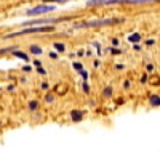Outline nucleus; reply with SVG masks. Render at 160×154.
Instances as JSON below:
<instances>
[{
	"mask_svg": "<svg viewBox=\"0 0 160 154\" xmlns=\"http://www.w3.org/2000/svg\"><path fill=\"white\" fill-rule=\"evenodd\" d=\"M55 31V26H32V28H26V29H21V31H16V32H11V34H7L3 35L2 38L5 40H10V38H15V37H21V35H29V34H45V32H53Z\"/></svg>",
	"mask_w": 160,
	"mask_h": 154,
	"instance_id": "nucleus-1",
	"label": "nucleus"
},
{
	"mask_svg": "<svg viewBox=\"0 0 160 154\" xmlns=\"http://www.w3.org/2000/svg\"><path fill=\"white\" fill-rule=\"evenodd\" d=\"M122 18H106V19H93V21H87V23H77L74 24V29H90V28H101V26H111V24H117L122 23Z\"/></svg>",
	"mask_w": 160,
	"mask_h": 154,
	"instance_id": "nucleus-2",
	"label": "nucleus"
},
{
	"mask_svg": "<svg viewBox=\"0 0 160 154\" xmlns=\"http://www.w3.org/2000/svg\"><path fill=\"white\" fill-rule=\"evenodd\" d=\"M56 8V3L55 5H51V3H40L31 10L26 11V15H29V16H40V15H43V13H48V11H53Z\"/></svg>",
	"mask_w": 160,
	"mask_h": 154,
	"instance_id": "nucleus-3",
	"label": "nucleus"
},
{
	"mask_svg": "<svg viewBox=\"0 0 160 154\" xmlns=\"http://www.w3.org/2000/svg\"><path fill=\"white\" fill-rule=\"evenodd\" d=\"M118 0H88L87 7H96V5H117Z\"/></svg>",
	"mask_w": 160,
	"mask_h": 154,
	"instance_id": "nucleus-4",
	"label": "nucleus"
},
{
	"mask_svg": "<svg viewBox=\"0 0 160 154\" xmlns=\"http://www.w3.org/2000/svg\"><path fill=\"white\" fill-rule=\"evenodd\" d=\"M82 117H83V112H82V111H72V112H71V119H72L74 122L82 121Z\"/></svg>",
	"mask_w": 160,
	"mask_h": 154,
	"instance_id": "nucleus-5",
	"label": "nucleus"
},
{
	"mask_svg": "<svg viewBox=\"0 0 160 154\" xmlns=\"http://www.w3.org/2000/svg\"><path fill=\"white\" fill-rule=\"evenodd\" d=\"M29 50H31V53H32V55H42V53H43V48H42V47H38V45H31Z\"/></svg>",
	"mask_w": 160,
	"mask_h": 154,
	"instance_id": "nucleus-6",
	"label": "nucleus"
},
{
	"mask_svg": "<svg viewBox=\"0 0 160 154\" xmlns=\"http://www.w3.org/2000/svg\"><path fill=\"white\" fill-rule=\"evenodd\" d=\"M128 40H130V42H133V44H138V42L141 40V35H139L138 32H133V34H130V35H128Z\"/></svg>",
	"mask_w": 160,
	"mask_h": 154,
	"instance_id": "nucleus-7",
	"label": "nucleus"
},
{
	"mask_svg": "<svg viewBox=\"0 0 160 154\" xmlns=\"http://www.w3.org/2000/svg\"><path fill=\"white\" fill-rule=\"evenodd\" d=\"M149 103H151V106H160V96L158 95H152L149 98Z\"/></svg>",
	"mask_w": 160,
	"mask_h": 154,
	"instance_id": "nucleus-8",
	"label": "nucleus"
},
{
	"mask_svg": "<svg viewBox=\"0 0 160 154\" xmlns=\"http://www.w3.org/2000/svg\"><path fill=\"white\" fill-rule=\"evenodd\" d=\"M13 55L18 56V58H21V59H28V55H24V53H21V51H18V48L13 50Z\"/></svg>",
	"mask_w": 160,
	"mask_h": 154,
	"instance_id": "nucleus-9",
	"label": "nucleus"
},
{
	"mask_svg": "<svg viewBox=\"0 0 160 154\" xmlns=\"http://www.w3.org/2000/svg\"><path fill=\"white\" fill-rule=\"evenodd\" d=\"M55 48H56L58 51H66V45L61 44V42H55Z\"/></svg>",
	"mask_w": 160,
	"mask_h": 154,
	"instance_id": "nucleus-10",
	"label": "nucleus"
},
{
	"mask_svg": "<svg viewBox=\"0 0 160 154\" xmlns=\"http://www.w3.org/2000/svg\"><path fill=\"white\" fill-rule=\"evenodd\" d=\"M69 2V0H43L42 3H66Z\"/></svg>",
	"mask_w": 160,
	"mask_h": 154,
	"instance_id": "nucleus-11",
	"label": "nucleus"
},
{
	"mask_svg": "<svg viewBox=\"0 0 160 154\" xmlns=\"http://www.w3.org/2000/svg\"><path fill=\"white\" fill-rule=\"evenodd\" d=\"M15 50V47H10V48H0V55H5V53H8V51H13Z\"/></svg>",
	"mask_w": 160,
	"mask_h": 154,
	"instance_id": "nucleus-12",
	"label": "nucleus"
},
{
	"mask_svg": "<svg viewBox=\"0 0 160 154\" xmlns=\"http://www.w3.org/2000/svg\"><path fill=\"white\" fill-rule=\"evenodd\" d=\"M111 95H112V88H111V87H108V88L104 90V96H111Z\"/></svg>",
	"mask_w": 160,
	"mask_h": 154,
	"instance_id": "nucleus-13",
	"label": "nucleus"
},
{
	"mask_svg": "<svg viewBox=\"0 0 160 154\" xmlns=\"http://www.w3.org/2000/svg\"><path fill=\"white\" fill-rule=\"evenodd\" d=\"M74 68H75L77 71H82V69H83V66H82V64H80L78 61H75V63H74Z\"/></svg>",
	"mask_w": 160,
	"mask_h": 154,
	"instance_id": "nucleus-14",
	"label": "nucleus"
},
{
	"mask_svg": "<svg viewBox=\"0 0 160 154\" xmlns=\"http://www.w3.org/2000/svg\"><path fill=\"white\" fill-rule=\"evenodd\" d=\"M53 100H55V95H51V93H50V95H47V98H45V101H47V103H51Z\"/></svg>",
	"mask_w": 160,
	"mask_h": 154,
	"instance_id": "nucleus-15",
	"label": "nucleus"
},
{
	"mask_svg": "<svg viewBox=\"0 0 160 154\" xmlns=\"http://www.w3.org/2000/svg\"><path fill=\"white\" fill-rule=\"evenodd\" d=\"M78 72H80V74H82V77H83V79H85V80L88 79V74H87V72H85L83 69H82V71H78Z\"/></svg>",
	"mask_w": 160,
	"mask_h": 154,
	"instance_id": "nucleus-16",
	"label": "nucleus"
},
{
	"mask_svg": "<svg viewBox=\"0 0 160 154\" xmlns=\"http://www.w3.org/2000/svg\"><path fill=\"white\" fill-rule=\"evenodd\" d=\"M29 108H31V109H35V108H37V101H31Z\"/></svg>",
	"mask_w": 160,
	"mask_h": 154,
	"instance_id": "nucleus-17",
	"label": "nucleus"
},
{
	"mask_svg": "<svg viewBox=\"0 0 160 154\" xmlns=\"http://www.w3.org/2000/svg\"><path fill=\"white\" fill-rule=\"evenodd\" d=\"M37 71H38L40 74H45V69H43V68H40V66H37Z\"/></svg>",
	"mask_w": 160,
	"mask_h": 154,
	"instance_id": "nucleus-18",
	"label": "nucleus"
},
{
	"mask_svg": "<svg viewBox=\"0 0 160 154\" xmlns=\"http://www.w3.org/2000/svg\"><path fill=\"white\" fill-rule=\"evenodd\" d=\"M50 58H55V59H56V58H58V55L55 53V51H51V53H50Z\"/></svg>",
	"mask_w": 160,
	"mask_h": 154,
	"instance_id": "nucleus-19",
	"label": "nucleus"
},
{
	"mask_svg": "<svg viewBox=\"0 0 160 154\" xmlns=\"http://www.w3.org/2000/svg\"><path fill=\"white\" fill-rule=\"evenodd\" d=\"M109 50L112 51V53H115V55H117V53H120V50H117V48H109Z\"/></svg>",
	"mask_w": 160,
	"mask_h": 154,
	"instance_id": "nucleus-20",
	"label": "nucleus"
},
{
	"mask_svg": "<svg viewBox=\"0 0 160 154\" xmlns=\"http://www.w3.org/2000/svg\"><path fill=\"white\" fill-rule=\"evenodd\" d=\"M83 90H85V92H87V93L90 92V88H88V85H87V84H83Z\"/></svg>",
	"mask_w": 160,
	"mask_h": 154,
	"instance_id": "nucleus-21",
	"label": "nucleus"
},
{
	"mask_svg": "<svg viewBox=\"0 0 160 154\" xmlns=\"http://www.w3.org/2000/svg\"><path fill=\"white\" fill-rule=\"evenodd\" d=\"M123 87H125V88H130V82H128V80H127V82H125V84H123Z\"/></svg>",
	"mask_w": 160,
	"mask_h": 154,
	"instance_id": "nucleus-22",
	"label": "nucleus"
},
{
	"mask_svg": "<svg viewBox=\"0 0 160 154\" xmlns=\"http://www.w3.org/2000/svg\"><path fill=\"white\" fill-rule=\"evenodd\" d=\"M42 88L43 90H48V84H42Z\"/></svg>",
	"mask_w": 160,
	"mask_h": 154,
	"instance_id": "nucleus-23",
	"label": "nucleus"
}]
</instances>
